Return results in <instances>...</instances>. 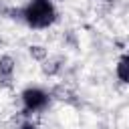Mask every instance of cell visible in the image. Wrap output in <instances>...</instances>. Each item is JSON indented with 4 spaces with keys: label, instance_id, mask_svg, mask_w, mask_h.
<instances>
[{
    "label": "cell",
    "instance_id": "cell-1",
    "mask_svg": "<svg viewBox=\"0 0 129 129\" xmlns=\"http://www.w3.org/2000/svg\"><path fill=\"white\" fill-rule=\"evenodd\" d=\"M56 8L52 4V0H30L26 6H22L18 10V18L30 26V28H36V30H42V28H48L56 22Z\"/></svg>",
    "mask_w": 129,
    "mask_h": 129
},
{
    "label": "cell",
    "instance_id": "cell-2",
    "mask_svg": "<svg viewBox=\"0 0 129 129\" xmlns=\"http://www.w3.org/2000/svg\"><path fill=\"white\" fill-rule=\"evenodd\" d=\"M20 101L26 113H42L50 105V93L40 87H26L20 93Z\"/></svg>",
    "mask_w": 129,
    "mask_h": 129
},
{
    "label": "cell",
    "instance_id": "cell-3",
    "mask_svg": "<svg viewBox=\"0 0 129 129\" xmlns=\"http://www.w3.org/2000/svg\"><path fill=\"white\" fill-rule=\"evenodd\" d=\"M14 71H16V62L10 54H2L0 56V85L8 87L14 79Z\"/></svg>",
    "mask_w": 129,
    "mask_h": 129
},
{
    "label": "cell",
    "instance_id": "cell-4",
    "mask_svg": "<svg viewBox=\"0 0 129 129\" xmlns=\"http://www.w3.org/2000/svg\"><path fill=\"white\" fill-rule=\"evenodd\" d=\"M115 75L121 83L129 85V52L123 54L119 60H117V67H115Z\"/></svg>",
    "mask_w": 129,
    "mask_h": 129
},
{
    "label": "cell",
    "instance_id": "cell-5",
    "mask_svg": "<svg viewBox=\"0 0 129 129\" xmlns=\"http://www.w3.org/2000/svg\"><path fill=\"white\" fill-rule=\"evenodd\" d=\"M46 54H48V52H46L42 46H38V44L30 46V56H32V58H36V60L42 62V60H46Z\"/></svg>",
    "mask_w": 129,
    "mask_h": 129
},
{
    "label": "cell",
    "instance_id": "cell-6",
    "mask_svg": "<svg viewBox=\"0 0 129 129\" xmlns=\"http://www.w3.org/2000/svg\"><path fill=\"white\" fill-rule=\"evenodd\" d=\"M18 129H40L36 123H32V121H24V123H20V127Z\"/></svg>",
    "mask_w": 129,
    "mask_h": 129
}]
</instances>
